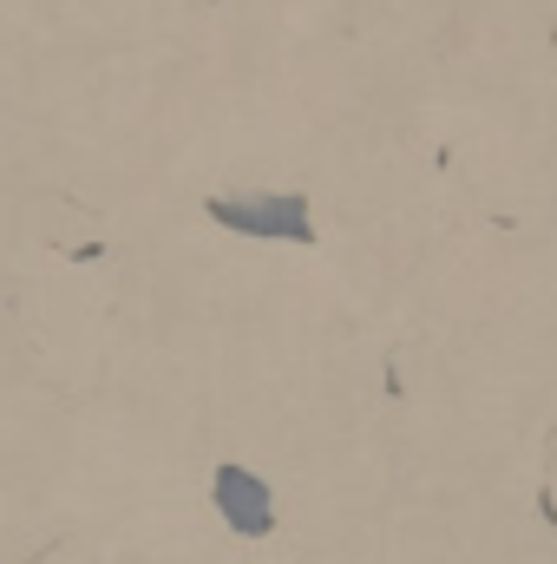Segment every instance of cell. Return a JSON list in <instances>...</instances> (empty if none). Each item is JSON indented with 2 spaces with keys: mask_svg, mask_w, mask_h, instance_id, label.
I'll return each instance as SVG.
<instances>
[{
  "mask_svg": "<svg viewBox=\"0 0 557 564\" xmlns=\"http://www.w3.org/2000/svg\"><path fill=\"white\" fill-rule=\"evenodd\" d=\"M217 506H223V519L243 539H263L276 525V499H270V486L250 466H217Z\"/></svg>",
  "mask_w": 557,
  "mask_h": 564,
  "instance_id": "cell-2",
  "label": "cell"
},
{
  "mask_svg": "<svg viewBox=\"0 0 557 564\" xmlns=\"http://www.w3.org/2000/svg\"><path fill=\"white\" fill-rule=\"evenodd\" d=\"M210 217L230 224V230H250V237H288V243H315V224H308V197H282V191H256V197H210Z\"/></svg>",
  "mask_w": 557,
  "mask_h": 564,
  "instance_id": "cell-1",
  "label": "cell"
}]
</instances>
